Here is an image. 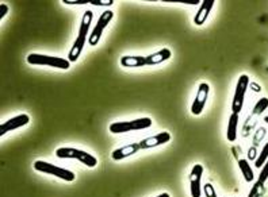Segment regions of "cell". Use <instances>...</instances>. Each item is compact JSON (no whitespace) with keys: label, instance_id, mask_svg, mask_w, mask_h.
Instances as JSON below:
<instances>
[{"label":"cell","instance_id":"6da1fadb","mask_svg":"<svg viewBox=\"0 0 268 197\" xmlns=\"http://www.w3.org/2000/svg\"><path fill=\"white\" fill-rule=\"evenodd\" d=\"M92 11L84 12L82 23H80V29H79L78 38L75 39L74 46H72L69 54H68V61L69 62H76L79 60V57H80V54H82L83 49L86 46V39L88 37V30L89 26H91V22H92Z\"/></svg>","mask_w":268,"mask_h":197},{"label":"cell","instance_id":"44dd1931","mask_svg":"<svg viewBox=\"0 0 268 197\" xmlns=\"http://www.w3.org/2000/svg\"><path fill=\"white\" fill-rule=\"evenodd\" d=\"M267 180H268V161L263 165V167H261V172L260 174H259V180H257V181L261 182V184H265Z\"/></svg>","mask_w":268,"mask_h":197},{"label":"cell","instance_id":"8992f818","mask_svg":"<svg viewBox=\"0 0 268 197\" xmlns=\"http://www.w3.org/2000/svg\"><path fill=\"white\" fill-rule=\"evenodd\" d=\"M249 87V76L248 74H241L237 80V85H236V92H234L233 103H232V111L233 114H240L244 105V99L247 95Z\"/></svg>","mask_w":268,"mask_h":197},{"label":"cell","instance_id":"3957f363","mask_svg":"<svg viewBox=\"0 0 268 197\" xmlns=\"http://www.w3.org/2000/svg\"><path fill=\"white\" fill-rule=\"evenodd\" d=\"M152 126L151 118H140V119L130 120V122H115L110 124V132L113 134H125L129 131H140L147 130Z\"/></svg>","mask_w":268,"mask_h":197},{"label":"cell","instance_id":"277c9868","mask_svg":"<svg viewBox=\"0 0 268 197\" xmlns=\"http://www.w3.org/2000/svg\"><path fill=\"white\" fill-rule=\"evenodd\" d=\"M28 62L30 65H42L51 66V68H57V69H69L70 62L65 58L53 57V55L38 54V53H31L28 55Z\"/></svg>","mask_w":268,"mask_h":197},{"label":"cell","instance_id":"9c48e42d","mask_svg":"<svg viewBox=\"0 0 268 197\" xmlns=\"http://www.w3.org/2000/svg\"><path fill=\"white\" fill-rule=\"evenodd\" d=\"M28 123H30V116L28 114H20L18 116H14L10 120H7V122L0 124V135H6L7 132L14 131L16 128L23 127Z\"/></svg>","mask_w":268,"mask_h":197},{"label":"cell","instance_id":"4316f807","mask_svg":"<svg viewBox=\"0 0 268 197\" xmlns=\"http://www.w3.org/2000/svg\"><path fill=\"white\" fill-rule=\"evenodd\" d=\"M264 122L268 124V116H265V118H264Z\"/></svg>","mask_w":268,"mask_h":197},{"label":"cell","instance_id":"e0dca14e","mask_svg":"<svg viewBox=\"0 0 268 197\" xmlns=\"http://www.w3.org/2000/svg\"><path fill=\"white\" fill-rule=\"evenodd\" d=\"M238 166H240L241 173L244 176V180L247 182H252L255 180V174H253V170L251 167V165L248 163L247 159H240L238 161Z\"/></svg>","mask_w":268,"mask_h":197},{"label":"cell","instance_id":"7c38bea8","mask_svg":"<svg viewBox=\"0 0 268 197\" xmlns=\"http://www.w3.org/2000/svg\"><path fill=\"white\" fill-rule=\"evenodd\" d=\"M215 4L214 0H203L202 3H201V7H199L198 12H197V15L194 16V23L197 26H202L206 19L209 18L210 11L213 10V6Z\"/></svg>","mask_w":268,"mask_h":197},{"label":"cell","instance_id":"9a60e30c","mask_svg":"<svg viewBox=\"0 0 268 197\" xmlns=\"http://www.w3.org/2000/svg\"><path fill=\"white\" fill-rule=\"evenodd\" d=\"M171 55H172L171 50L167 49V47H164L161 50L156 51V53H153V54L147 57V65H157V64H161V62L169 60Z\"/></svg>","mask_w":268,"mask_h":197},{"label":"cell","instance_id":"ffe728a7","mask_svg":"<svg viewBox=\"0 0 268 197\" xmlns=\"http://www.w3.org/2000/svg\"><path fill=\"white\" fill-rule=\"evenodd\" d=\"M263 192H264V184L256 181L255 182V185H253L252 190L249 192L248 197H260L261 194H263Z\"/></svg>","mask_w":268,"mask_h":197},{"label":"cell","instance_id":"484cf974","mask_svg":"<svg viewBox=\"0 0 268 197\" xmlns=\"http://www.w3.org/2000/svg\"><path fill=\"white\" fill-rule=\"evenodd\" d=\"M156 197H171V196H169V193H161V194H159V196H156Z\"/></svg>","mask_w":268,"mask_h":197},{"label":"cell","instance_id":"d6986e66","mask_svg":"<svg viewBox=\"0 0 268 197\" xmlns=\"http://www.w3.org/2000/svg\"><path fill=\"white\" fill-rule=\"evenodd\" d=\"M268 161V143H265L264 147L261 149L260 155H259V158L256 159V162H255V166L259 169V167H263L265 162Z\"/></svg>","mask_w":268,"mask_h":197},{"label":"cell","instance_id":"cb8c5ba5","mask_svg":"<svg viewBox=\"0 0 268 197\" xmlns=\"http://www.w3.org/2000/svg\"><path fill=\"white\" fill-rule=\"evenodd\" d=\"M113 0H91L89 4H95V6H111Z\"/></svg>","mask_w":268,"mask_h":197},{"label":"cell","instance_id":"52a82bcc","mask_svg":"<svg viewBox=\"0 0 268 197\" xmlns=\"http://www.w3.org/2000/svg\"><path fill=\"white\" fill-rule=\"evenodd\" d=\"M113 16L114 12L110 11V10L102 12V15L99 16V19H98L96 22V26L93 27L92 33H91V35L88 37V43L91 46H95V45H98V42L101 41L102 34H103L105 29L109 26V23L111 22V19H113Z\"/></svg>","mask_w":268,"mask_h":197},{"label":"cell","instance_id":"d4e9b609","mask_svg":"<svg viewBox=\"0 0 268 197\" xmlns=\"http://www.w3.org/2000/svg\"><path fill=\"white\" fill-rule=\"evenodd\" d=\"M8 11H10V8H8L7 4H3V3L0 4V20L3 19L4 16L7 15Z\"/></svg>","mask_w":268,"mask_h":197},{"label":"cell","instance_id":"7402d4cb","mask_svg":"<svg viewBox=\"0 0 268 197\" xmlns=\"http://www.w3.org/2000/svg\"><path fill=\"white\" fill-rule=\"evenodd\" d=\"M205 196L206 197H217L215 188L211 184H205Z\"/></svg>","mask_w":268,"mask_h":197},{"label":"cell","instance_id":"ac0fdd59","mask_svg":"<svg viewBox=\"0 0 268 197\" xmlns=\"http://www.w3.org/2000/svg\"><path fill=\"white\" fill-rule=\"evenodd\" d=\"M268 108V99L267 97H261L260 100L257 101L256 105L253 107V111H252V115L253 116H257L260 115L263 111H265V109Z\"/></svg>","mask_w":268,"mask_h":197},{"label":"cell","instance_id":"7a4b0ae2","mask_svg":"<svg viewBox=\"0 0 268 197\" xmlns=\"http://www.w3.org/2000/svg\"><path fill=\"white\" fill-rule=\"evenodd\" d=\"M56 155L61 159H78V161H80V162L84 163L88 167H93L98 165V159L93 155H91L87 151L74 149V147H59L56 150Z\"/></svg>","mask_w":268,"mask_h":197},{"label":"cell","instance_id":"5b68a950","mask_svg":"<svg viewBox=\"0 0 268 197\" xmlns=\"http://www.w3.org/2000/svg\"><path fill=\"white\" fill-rule=\"evenodd\" d=\"M34 169L37 170V172H41V173L52 174V176L61 178V180L68 182L75 181V178H76L74 172H70V170L68 169H64V167L56 166L53 163L45 162V161H35Z\"/></svg>","mask_w":268,"mask_h":197},{"label":"cell","instance_id":"8fae6325","mask_svg":"<svg viewBox=\"0 0 268 197\" xmlns=\"http://www.w3.org/2000/svg\"><path fill=\"white\" fill-rule=\"evenodd\" d=\"M171 140V134L169 132H160L153 136L145 138L140 142V149H152V147H157L160 145H165Z\"/></svg>","mask_w":268,"mask_h":197},{"label":"cell","instance_id":"30bf717a","mask_svg":"<svg viewBox=\"0 0 268 197\" xmlns=\"http://www.w3.org/2000/svg\"><path fill=\"white\" fill-rule=\"evenodd\" d=\"M202 176H203L202 165H199V163L198 165H194L190 173V188H191V196L192 197L202 196V186H201Z\"/></svg>","mask_w":268,"mask_h":197},{"label":"cell","instance_id":"2e32d148","mask_svg":"<svg viewBox=\"0 0 268 197\" xmlns=\"http://www.w3.org/2000/svg\"><path fill=\"white\" fill-rule=\"evenodd\" d=\"M237 127H238V114H232L228 123V130H226V138L229 142H234L237 139Z\"/></svg>","mask_w":268,"mask_h":197},{"label":"cell","instance_id":"603a6c76","mask_svg":"<svg viewBox=\"0 0 268 197\" xmlns=\"http://www.w3.org/2000/svg\"><path fill=\"white\" fill-rule=\"evenodd\" d=\"M64 4H70V6H82V4H88L87 0H62Z\"/></svg>","mask_w":268,"mask_h":197},{"label":"cell","instance_id":"ba28073f","mask_svg":"<svg viewBox=\"0 0 268 197\" xmlns=\"http://www.w3.org/2000/svg\"><path fill=\"white\" fill-rule=\"evenodd\" d=\"M210 92V85L207 82H201L198 88V93H197V97H195L194 103L191 105V114L195 116H198L202 114L203 108H205V104H206L207 97H209Z\"/></svg>","mask_w":268,"mask_h":197},{"label":"cell","instance_id":"4fadbf2b","mask_svg":"<svg viewBox=\"0 0 268 197\" xmlns=\"http://www.w3.org/2000/svg\"><path fill=\"white\" fill-rule=\"evenodd\" d=\"M141 150L140 149V143H130V145H125L124 147H119L117 150L113 151L111 154V158L114 161H120V159H125L130 157V155L136 154L137 151Z\"/></svg>","mask_w":268,"mask_h":197},{"label":"cell","instance_id":"5bb4252c","mask_svg":"<svg viewBox=\"0 0 268 197\" xmlns=\"http://www.w3.org/2000/svg\"><path fill=\"white\" fill-rule=\"evenodd\" d=\"M120 65L124 68H141L147 65V57L142 55H124L120 58Z\"/></svg>","mask_w":268,"mask_h":197}]
</instances>
